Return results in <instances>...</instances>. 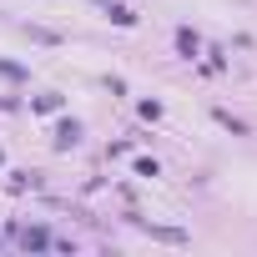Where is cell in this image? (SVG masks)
Listing matches in <instances>:
<instances>
[{
  "instance_id": "cell-1",
  "label": "cell",
  "mask_w": 257,
  "mask_h": 257,
  "mask_svg": "<svg viewBox=\"0 0 257 257\" xmlns=\"http://www.w3.org/2000/svg\"><path fill=\"white\" fill-rule=\"evenodd\" d=\"M16 242H21L26 252H46V247H51V232H46V227H16Z\"/></svg>"
},
{
  "instance_id": "cell-2",
  "label": "cell",
  "mask_w": 257,
  "mask_h": 257,
  "mask_svg": "<svg viewBox=\"0 0 257 257\" xmlns=\"http://www.w3.org/2000/svg\"><path fill=\"white\" fill-rule=\"evenodd\" d=\"M76 142H81V126L76 121H61L56 126V147H76Z\"/></svg>"
},
{
  "instance_id": "cell-3",
  "label": "cell",
  "mask_w": 257,
  "mask_h": 257,
  "mask_svg": "<svg viewBox=\"0 0 257 257\" xmlns=\"http://www.w3.org/2000/svg\"><path fill=\"white\" fill-rule=\"evenodd\" d=\"M177 46H182V56H197V46H202V41H197V31H187V26H182V31H177Z\"/></svg>"
},
{
  "instance_id": "cell-4",
  "label": "cell",
  "mask_w": 257,
  "mask_h": 257,
  "mask_svg": "<svg viewBox=\"0 0 257 257\" xmlns=\"http://www.w3.org/2000/svg\"><path fill=\"white\" fill-rule=\"evenodd\" d=\"M111 21H116V26H132L137 16H132V11H126V6H111Z\"/></svg>"
},
{
  "instance_id": "cell-5",
  "label": "cell",
  "mask_w": 257,
  "mask_h": 257,
  "mask_svg": "<svg viewBox=\"0 0 257 257\" xmlns=\"http://www.w3.org/2000/svg\"><path fill=\"white\" fill-rule=\"evenodd\" d=\"M0 162H6V157H0Z\"/></svg>"
}]
</instances>
